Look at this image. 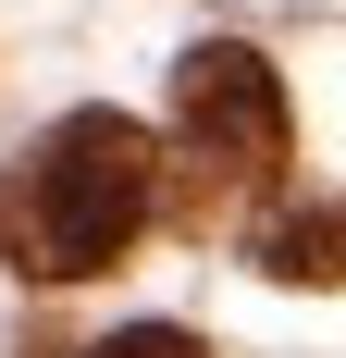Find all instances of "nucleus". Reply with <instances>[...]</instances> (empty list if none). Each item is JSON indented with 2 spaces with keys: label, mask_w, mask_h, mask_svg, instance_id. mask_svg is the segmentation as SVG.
Here are the masks:
<instances>
[{
  "label": "nucleus",
  "mask_w": 346,
  "mask_h": 358,
  "mask_svg": "<svg viewBox=\"0 0 346 358\" xmlns=\"http://www.w3.org/2000/svg\"><path fill=\"white\" fill-rule=\"evenodd\" d=\"M260 272L272 285H346V198H310V210L260 222Z\"/></svg>",
  "instance_id": "obj_3"
},
{
  "label": "nucleus",
  "mask_w": 346,
  "mask_h": 358,
  "mask_svg": "<svg viewBox=\"0 0 346 358\" xmlns=\"http://www.w3.org/2000/svg\"><path fill=\"white\" fill-rule=\"evenodd\" d=\"M87 358H210V346L173 334V322H137V334H111V346H87Z\"/></svg>",
  "instance_id": "obj_4"
},
{
  "label": "nucleus",
  "mask_w": 346,
  "mask_h": 358,
  "mask_svg": "<svg viewBox=\"0 0 346 358\" xmlns=\"http://www.w3.org/2000/svg\"><path fill=\"white\" fill-rule=\"evenodd\" d=\"M173 161H186V198H173L186 222H223L235 198H260L284 173V87L260 50L210 37L173 62Z\"/></svg>",
  "instance_id": "obj_2"
},
{
  "label": "nucleus",
  "mask_w": 346,
  "mask_h": 358,
  "mask_svg": "<svg viewBox=\"0 0 346 358\" xmlns=\"http://www.w3.org/2000/svg\"><path fill=\"white\" fill-rule=\"evenodd\" d=\"M148 210H161V148H148V124L62 111L13 161V185H0V259L37 272V285H87V272H111L148 235Z\"/></svg>",
  "instance_id": "obj_1"
}]
</instances>
